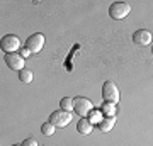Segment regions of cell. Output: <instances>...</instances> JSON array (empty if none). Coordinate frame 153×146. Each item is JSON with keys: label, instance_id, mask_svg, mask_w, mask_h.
<instances>
[{"label": "cell", "instance_id": "14", "mask_svg": "<svg viewBox=\"0 0 153 146\" xmlns=\"http://www.w3.org/2000/svg\"><path fill=\"white\" fill-rule=\"evenodd\" d=\"M55 129H56V126H55V124H51V122H44V124L41 126V133H43L44 136L55 134Z\"/></svg>", "mask_w": 153, "mask_h": 146}, {"label": "cell", "instance_id": "5", "mask_svg": "<svg viewBox=\"0 0 153 146\" xmlns=\"http://www.w3.org/2000/svg\"><path fill=\"white\" fill-rule=\"evenodd\" d=\"M19 46H21V39L14 36V34H7L2 38V51L9 53H17L19 51Z\"/></svg>", "mask_w": 153, "mask_h": 146}, {"label": "cell", "instance_id": "18", "mask_svg": "<svg viewBox=\"0 0 153 146\" xmlns=\"http://www.w3.org/2000/svg\"><path fill=\"white\" fill-rule=\"evenodd\" d=\"M14 146H21V145H14Z\"/></svg>", "mask_w": 153, "mask_h": 146}, {"label": "cell", "instance_id": "8", "mask_svg": "<svg viewBox=\"0 0 153 146\" xmlns=\"http://www.w3.org/2000/svg\"><path fill=\"white\" fill-rule=\"evenodd\" d=\"M133 43L138 46H148L152 43V33L146 29H138L136 33L133 34Z\"/></svg>", "mask_w": 153, "mask_h": 146}, {"label": "cell", "instance_id": "2", "mask_svg": "<svg viewBox=\"0 0 153 146\" xmlns=\"http://www.w3.org/2000/svg\"><path fill=\"white\" fill-rule=\"evenodd\" d=\"M70 121H71V112L63 110V109H58L55 112H51V116H49V122L55 124L56 127H65V126L70 124Z\"/></svg>", "mask_w": 153, "mask_h": 146}, {"label": "cell", "instance_id": "16", "mask_svg": "<svg viewBox=\"0 0 153 146\" xmlns=\"http://www.w3.org/2000/svg\"><path fill=\"white\" fill-rule=\"evenodd\" d=\"M21 146H39V145H38V141L34 139V138H27V139L22 141Z\"/></svg>", "mask_w": 153, "mask_h": 146}, {"label": "cell", "instance_id": "4", "mask_svg": "<svg viewBox=\"0 0 153 146\" xmlns=\"http://www.w3.org/2000/svg\"><path fill=\"white\" fill-rule=\"evenodd\" d=\"M73 100H75V109H73V110H75L80 117H88V114L94 110V104L85 97H75Z\"/></svg>", "mask_w": 153, "mask_h": 146}, {"label": "cell", "instance_id": "3", "mask_svg": "<svg viewBox=\"0 0 153 146\" xmlns=\"http://www.w3.org/2000/svg\"><path fill=\"white\" fill-rule=\"evenodd\" d=\"M129 12H131V7H129V4H126V2H114L109 7V16L112 19H116V21L124 19L126 16H129Z\"/></svg>", "mask_w": 153, "mask_h": 146}, {"label": "cell", "instance_id": "17", "mask_svg": "<svg viewBox=\"0 0 153 146\" xmlns=\"http://www.w3.org/2000/svg\"><path fill=\"white\" fill-rule=\"evenodd\" d=\"M29 54H31V51H29L27 48L21 49V56H22V58H26V56H29Z\"/></svg>", "mask_w": 153, "mask_h": 146}, {"label": "cell", "instance_id": "1", "mask_svg": "<svg viewBox=\"0 0 153 146\" xmlns=\"http://www.w3.org/2000/svg\"><path fill=\"white\" fill-rule=\"evenodd\" d=\"M102 99L109 104L119 102V88H117V85L112 80L104 82V85H102Z\"/></svg>", "mask_w": 153, "mask_h": 146}, {"label": "cell", "instance_id": "19", "mask_svg": "<svg viewBox=\"0 0 153 146\" xmlns=\"http://www.w3.org/2000/svg\"><path fill=\"white\" fill-rule=\"evenodd\" d=\"M152 53H153V48H152Z\"/></svg>", "mask_w": 153, "mask_h": 146}, {"label": "cell", "instance_id": "15", "mask_svg": "<svg viewBox=\"0 0 153 146\" xmlns=\"http://www.w3.org/2000/svg\"><path fill=\"white\" fill-rule=\"evenodd\" d=\"M102 119H104V117H102V112H100V110H92V112L88 114V121H90L92 124H94V122L99 124Z\"/></svg>", "mask_w": 153, "mask_h": 146}, {"label": "cell", "instance_id": "7", "mask_svg": "<svg viewBox=\"0 0 153 146\" xmlns=\"http://www.w3.org/2000/svg\"><path fill=\"white\" fill-rule=\"evenodd\" d=\"M5 63L10 70L21 71L24 70V58L21 56V53H9L5 54Z\"/></svg>", "mask_w": 153, "mask_h": 146}, {"label": "cell", "instance_id": "13", "mask_svg": "<svg viewBox=\"0 0 153 146\" xmlns=\"http://www.w3.org/2000/svg\"><path fill=\"white\" fill-rule=\"evenodd\" d=\"M100 112L105 114V117H112L116 112V104H109V102H104L102 107H100Z\"/></svg>", "mask_w": 153, "mask_h": 146}, {"label": "cell", "instance_id": "9", "mask_svg": "<svg viewBox=\"0 0 153 146\" xmlns=\"http://www.w3.org/2000/svg\"><path fill=\"white\" fill-rule=\"evenodd\" d=\"M76 131L80 134H90L92 133V122L88 121V117H82L76 122Z\"/></svg>", "mask_w": 153, "mask_h": 146}, {"label": "cell", "instance_id": "12", "mask_svg": "<svg viewBox=\"0 0 153 146\" xmlns=\"http://www.w3.org/2000/svg\"><path fill=\"white\" fill-rule=\"evenodd\" d=\"M19 80L22 82V83H31V82L34 80V75H33V71L27 70V68H24V70L19 71Z\"/></svg>", "mask_w": 153, "mask_h": 146}, {"label": "cell", "instance_id": "11", "mask_svg": "<svg viewBox=\"0 0 153 146\" xmlns=\"http://www.w3.org/2000/svg\"><path fill=\"white\" fill-rule=\"evenodd\" d=\"M60 109L71 112V110L75 109V100H73L71 97H63V99L60 100Z\"/></svg>", "mask_w": 153, "mask_h": 146}, {"label": "cell", "instance_id": "6", "mask_svg": "<svg viewBox=\"0 0 153 146\" xmlns=\"http://www.w3.org/2000/svg\"><path fill=\"white\" fill-rule=\"evenodd\" d=\"M26 48L31 51V53H39L41 49L44 48V34L36 33L33 36H29L26 39Z\"/></svg>", "mask_w": 153, "mask_h": 146}, {"label": "cell", "instance_id": "10", "mask_svg": "<svg viewBox=\"0 0 153 146\" xmlns=\"http://www.w3.org/2000/svg\"><path fill=\"white\" fill-rule=\"evenodd\" d=\"M114 124H116V117L112 116V117H104V119L97 124V127H99V131H102V133H109V131H112Z\"/></svg>", "mask_w": 153, "mask_h": 146}]
</instances>
